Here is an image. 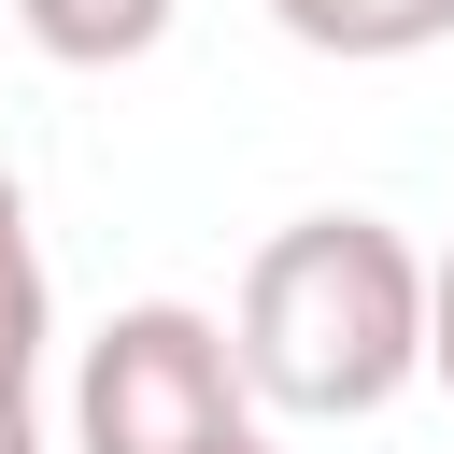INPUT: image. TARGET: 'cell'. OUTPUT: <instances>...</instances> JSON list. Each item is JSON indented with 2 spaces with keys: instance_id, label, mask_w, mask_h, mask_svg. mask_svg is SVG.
<instances>
[{
  "instance_id": "1",
  "label": "cell",
  "mask_w": 454,
  "mask_h": 454,
  "mask_svg": "<svg viewBox=\"0 0 454 454\" xmlns=\"http://www.w3.org/2000/svg\"><path fill=\"white\" fill-rule=\"evenodd\" d=\"M241 397L284 426H369L397 383H426V255L383 213H298L255 241L227 312Z\"/></svg>"
},
{
  "instance_id": "2",
  "label": "cell",
  "mask_w": 454,
  "mask_h": 454,
  "mask_svg": "<svg viewBox=\"0 0 454 454\" xmlns=\"http://www.w3.org/2000/svg\"><path fill=\"white\" fill-rule=\"evenodd\" d=\"M241 411V355L199 298H128L71 369V454H199Z\"/></svg>"
},
{
  "instance_id": "3",
  "label": "cell",
  "mask_w": 454,
  "mask_h": 454,
  "mask_svg": "<svg viewBox=\"0 0 454 454\" xmlns=\"http://www.w3.org/2000/svg\"><path fill=\"white\" fill-rule=\"evenodd\" d=\"M270 28L284 43H312V57H426V43H454V0H270Z\"/></svg>"
},
{
  "instance_id": "4",
  "label": "cell",
  "mask_w": 454,
  "mask_h": 454,
  "mask_svg": "<svg viewBox=\"0 0 454 454\" xmlns=\"http://www.w3.org/2000/svg\"><path fill=\"white\" fill-rule=\"evenodd\" d=\"M43 340H57V284H43V241H28V184L0 170V411H28Z\"/></svg>"
},
{
  "instance_id": "5",
  "label": "cell",
  "mask_w": 454,
  "mask_h": 454,
  "mask_svg": "<svg viewBox=\"0 0 454 454\" xmlns=\"http://www.w3.org/2000/svg\"><path fill=\"white\" fill-rule=\"evenodd\" d=\"M170 14H184V0H14V28H28L57 71H128V57L170 43Z\"/></svg>"
},
{
  "instance_id": "6",
  "label": "cell",
  "mask_w": 454,
  "mask_h": 454,
  "mask_svg": "<svg viewBox=\"0 0 454 454\" xmlns=\"http://www.w3.org/2000/svg\"><path fill=\"white\" fill-rule=\"evenodd\" d=\"M426 383H440V397H454V255H440V270H426Z\"/></svg>"
},
{
  "instance_id": "7",
  "label": "cell",
  "mask_w": 454,
  "mask_h": 454,
  "mask_svg": "<svg viewBox=\"0 0 454 454\" xmlns=\"http://www.w3.org/2000/svg\"><path fill=\"white\" fill-rule=\"evenodd\" d=\"M199 454H284V440H270V426L241 411V426H227V440H199Z\"/></svg>"
},
{
  "instance_id": "8",
  "label": "cell",
  "mask_w": 454,
  "mask_h": 454,
  "mask_svg": "<svg viewBox=\"0 0 454 454\" xmlns=\"http://www.w3.org/2000/svg\"><path fill=\"white\" fill-rule=\"evenodd\" d=\"M0 454H43V411H0Z\"/></svg>"
}]
</instances>
